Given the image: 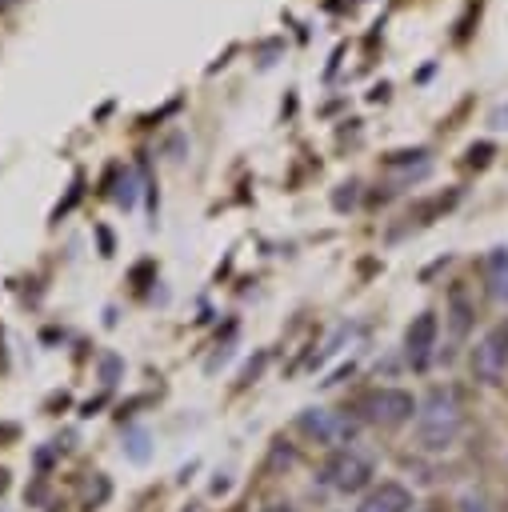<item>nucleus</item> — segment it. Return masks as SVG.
Listing matches in <instances>:
<instances>
[{
    "instance_id": "1",
    "label": "nucleus",
    "mask_w": 508,
    "mask_h": 512,
    "mask_svg": "<svg viewBox=\"0 0 508 512\" xmlns=\"http://www.w3.org/2000/svg\"><path fill=\"white\" fill-rule=\"evenodd\" d=\"M460 424H464V416H460L456 400H452L448 392H436V396L428 400V408L420 412V420H416L420 448H428V452L448 448V444L460 436Z\"/></svg>"
},
{
    "instance_id": "2",
    "label": "nucleus",
    "mask_w": 508,
    "mask_h": 512,
    "mask_svg": "<svg viewBox=\"0 0 508 512\" xmlns=\"http://www.w3.org/2000/svg\"><path fill=\"white\" fill-rule=\"evenodd\" d=\"M412 412H416V400L404 388H376L360 400V416L380 424V428H396V424L412 420Z\"/></svg>"
},
{
    "instance_id": "3",
    "label": "nucleus",
    "mask_w": 508,
    "mask_h": 512,
    "mask_svg": "<svg viewBox=\"0 0 508 512\" xmlns=\"http://www.w3.org/2000/svg\"><path fill=\"white\" fill-rule=\"evenodd\" d=\"M320 476H324L336 492H360V488L372 480V460H368L364 452H356V448H340V452L328 456V464H324Z\"/></svg>"
},
{
    "instance_id": "4",
    "label": "nucleus",
    "mask_w": 508,
    "mask_h": 512,
    "mask_svg": "<svg viewBox=\"0 0 508 512\" xmlns=\"http://www.w3.org/2000/svg\"><path fill=\"white\" fill-rule=\"evenodd\" d=\"M472 372L484 384H496L508 372V320H500L492 332H484V340L472 348Z\"/></svg>"
},
{
    "instance_id": "5",
    "label": "nucleus",
    "mask_w": 508,
    "mask_h": 512,
    "mask_svg": "<svg viewBox=\"0 0 508 512\" xmlns=\"http://www.w3.org/2000/svg\"><path fill=\"white\" fill-rule=\"evenodd\" d=\"M300 428H304L308 436H316L320 444H344V440H352V432H356V424H352L348 416L324 412V408H308V412L300 416Z\"/></svg>"
},
{
    "instance_id": "6",
    "label": "nucleus",
    "mask_w": 508,
    "mask_h": 512,
    "mask_svg": "<svg viewBox=\"0 0 508 512\" xmlns=\"http://www.w3.org/2000/svg\"><path fill=\"white\" fill-rule=\"evenodd\" d=\"M436 332H440V324H436L432 312H420V316L408 324V332H404V348H408V360H412L416 368L428 364L432 344H436Z\"/></svg>"
},
{
    "instance_id": "7",
    "label": "nucleus",
    "mask_w": 508,
    "mask_h": 512,
    "mask_svg": "<svg viewBox=\"0 0 508 512\" xmlns=\"http://www.w3.org/2000/svg\"><path fill=\"white\" fill-rule=\"evenodd\" d=\"M408 508H412V492L404 484H396V480H384L380 488H372L360 500L356 512H408Z\"/></svg>"
},
{
    "instance_id": "8",
    "label": "nucleus",
    "mask_w": 508,
    "mask_h": 512,
    "mask_svg": "<svg viewBox=\"0 0 508 512\" xmlns=\"http://www.w3.org/2000/svg\"><path fill=\"white\" fill-rule=\"evenodd\" d=\"M484 276L496 300H508V248H492L484 260Z\"/></svg>"
},
{
    "instance_id": "9",
    "label": "nucleus",
    "mask_w": 508,
    "mask_h": 512,
    "mask_svg": "<svg viewBox=\"0 0 508 512\" xmlns=\"http://www.w3.org/2000/svg\"><path fill=\"white\" fill-rule=\"evenodd\" d=\"M488 156H492V144H472L468 148V164H488Z\"/></svg>"
},
{
    "instance_id": "10",
    "label": "nucleus",
    "mask_w": 508,
    "mask_h": 512,
    "mask_svg": "<svg viewBox=\"0 0 508 512\" xmlns=\"http://www.w3.org/2000/svg\"><path fill=\"white\" fill-rule=\"evenodd\" d=\"M464 512H488V508H484V500H472V496H468V500H464Z\"/></svg>"
},
{
    "instance_id": "11",
    "label": "nucleus",
    "mask_w": 508,
    "mask_h": 512,
    "mask_svg": "<svg viewBox=\"0 0 508 512\" xmlns=\"http://www.w3.org/2000/svg\"><path fill=\"white\" fill-rule=\"evenodd\" d=\"M264 512H292V508H284V504H272V508H264Z\"/></svg>"
},
{
    "instance_id": "12",
    "label": "nucleus",
    "mask_w": 508,
    "mask_h": 512,
    "mask_svg": "<svg viewBox=\"0 0 508 512\" xmlns=\"http://www.w3.org/2000/svg\"><path fill=\"white\" fill-rule=\"evenodd\" d=\"M12 4H16V0H0V12H4V8H12Z\"/></svg>"
}]
</instances>
